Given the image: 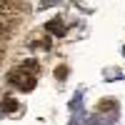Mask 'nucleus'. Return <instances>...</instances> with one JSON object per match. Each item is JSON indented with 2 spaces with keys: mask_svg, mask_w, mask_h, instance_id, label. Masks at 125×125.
<instances>
[{
  "mask_svg": "<svg viewBox=\"0 0 125 125\" xmlns=\"http://www.w3.org/2000/svg\"><path fill=\"white\" fill-rule=\"evenodd\" d=\"M10 83H15L20 90L28 93V90L35 88V75H33V73H28L23 65H20V68H13V70H10Z\"/></svg>",
  "mask_w": 125,
  "mask_h": 125,
  "instance_id": "1",
  "label": "nucleus"
},
{
  "mask_svg": "<svg viewBox=\"0 0 125 125\" xmlns=\"http://www.w3.org/2000/svg\"><path fill=\"white\" fill-rule=\"evenodd\" d=\"M45 30H48V33H55V35H65V25H62L60 18L48 20V23H45Z\"/></svg>",
  "mask_w": 125,
  "mask_h": 125,
  "instance_id": "2",
  "label": "nucleus"
},
{
  "mask_svg": "<svg viewBox=\"0 0 125 125\" xmlns=\"http://www.w3.org/2000/svg\"><path fill=\"white\" fill-rule=\"evenodd\" d=\"M115 110H118L115 100H100L98 103V113H115Z\"/></svg>",
  "mask_w": 125,
  "mask_h": 125,
  "instance_id": "3",
  "label": "nucleus"
},
{
  "mask_svg": "<svg viewBox=\"0 0 125 125\" xmlns=\"http://www.w3.org/2000/svg\"><path fill=\"white\" fill-rule=\"evenodd\" d=\"M0 108H3V113H15V110H18V100H13V98H5Z\"/></svg>",
  "mask_w": 125,
  "mask_h": 125,
  "instance_id": "4",
  "label": "nucleus"
},
{
  "mask_svg": "<svg viewBox=\"0 0 125 125\" xmlns=\"http://www.w3.org/2000/svg\"><path fill=\"white\" fill-rule=\"evenodd\" d=\"M23 68H25L28 73H33V75H35V73L40 70V62H38V60H25V62H23Z\"/></svg>",
  "mask_w": 125,
  "mask_h": 125,
  "instance_id": "5",
  "label": "nucleus"
},
{
  "mask_svg": "<svg viewBox=\"0 0 125 125\" xmlns=\"http://www.w3.org/2000/svg\"><path fill=\"white\" fill-rule=\"evenodd\" d=\"M55 75H58V80H65V78H68V68H65V65H60V68L55 70Z\"/></svg>",
  "mask_w": 125,
  "mask_h": 125,
  "instance_id": "6",
  "label": "nucleus"
},
{
  "mask_svg": "<svg viewBox=\"0 0 125 125\" xmlns=\"http://www.w3.org/2000/svg\"><path fill=\"white\" fill-rule=\"evenodd\" d=\"M0 62H3V50H0Z\"/></svg>",
  "mask_w": 125,
  "mask_h": 125,
  "instance_id": "7",
  "label": "nucleus"
},
{
  "mask_svg": "<svg viewBox=\"0 0 125 125\" xmlns=\"http://www.w3.org/2000/svg\"><path fill=\"white\" fill-rule=\"evenodd\" d=\"M0 35H3V25H0Z\"/></svg>",
  "mask_w": 125,
  "mask_h": 125,
  "instance_id": "8",
  "label": "nucleus"
}]
</instances>
